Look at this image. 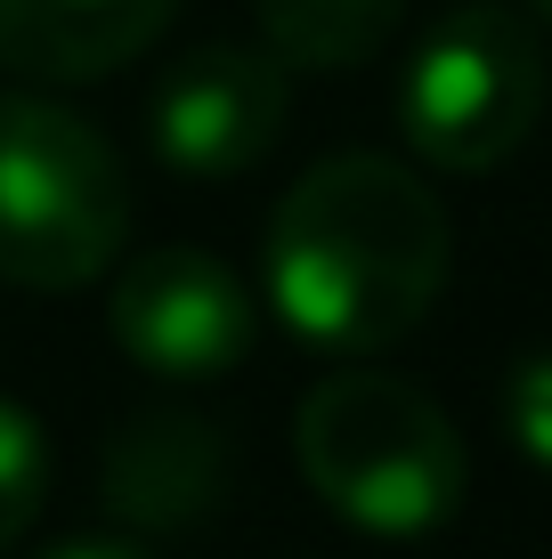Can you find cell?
<instances>
[{"instance_id":"6da1fadb","label":"cell","mask_w":552,"mask_h":559,"mask_svg":"<svg viewBox=\"0 0 552 559\" xmlns=\"http://www.w3.org/2000/svg\"><path fill=\"white\" fill-rule=\"evenodd\" d=\"M447 211L390 154H326L269 219V300L326 357H383L447 293Z\"/></svg>"},{"instance_id":"7a4b0ae2","label":"cell","mask_w":552,"mask_h":559,"mask_svg":"<svg viewBox=\"0 0 552 559\" xmlns=\"http://www.w3.org/2000/svg\"><path fill=\"white\" fill-rule=\"evenodd\" d=\"M293 454L301 478L326 495V511H341L350 527L383 535V544L439 535L471 487V454L447 406L398 373H374L366 357L301 397Z\"/></svg>"},{"instance_id":"3957f363","label":"cell","mask_w":552,"mask_h":559,"mask_svg":"<svg viewBox=\"0 0 552 559\" xmlns=\"http://www.w3.org/2000/svg\"><path fill=\"white\" fill-rule=\"evenodd\" d=\"M122 154L42 90H0V284L82 293L122 260Z\"/></svg>"},{"instance_id":"277c9868","label":"cell","mask_w":552,"mask_h":559,"mask_svg":"<svg viewBox=\"0 0 552 559\" xmlns=\"http://www.w3.org/2000/svg\"><path fill=\"white\" fill-rule=\"evenodd\" d=\"M537 114H544V41L520 9H496V0H455L414 41L407 82H398L407 146L455 179L512 163Z\"/></svg>"},{"instance_id":"5b68a950","label":"cell","mask_w":552,"mask_h":559,"mask_svg":"<svg viewBox=\"0 0 552 559\" xmlns=\"http://www.w3.org/2000/svg\"><path fill=\"white\" fill-rule=\"evenodd\" d=\"M284 114H293V66L277 49L212 41L187 49L155 82L146 139L187 179H236V170L269 163V146L284 139Z\"/></svg>"},{"instance_id":"8992f818","label":"cell","mask_w":552,"mask_h":559,"mask_svg":"<svg viewBox=\"0 0 552 559\" xmlns=\"http://www.w3.org/2000/svg\"><path fill=\"white\" fill-rule=\"evenodd\" d=\"M106 324L130 365H146L163 381H212L252 349V293L220 252L163 243V252L130 260L114 276Z\"/></svg>"},{"instance_id":"52a82bcc","label":"cell","mask_w":552,"mask_h":559,"mask_svg":"<svg viewBox=\"0 0 552 559\" xmlns=\"http://www.w3.org/2000/svg\"><path fill=\"white\" fill-rule=\"evenodd\" d=\"M227 487V438L196 406H146L106 438L98 495L122 527L139 535H179L220 503Z\"/></svg>"},{"instance_id":"ba28073f","label":"cell","mask_w":552,"mask_h":559,"mask_svg":"<svg viewBox=\"0 0 552 559\" xmlns=\"http://www.w3.org/2000/svg\"><path fill=\"white\" fill-rule=\"evenodd\" d=\"M179 0H0V66L25 82H106L163 41Z\"/></svg>"},{"instance_id":"9c48e42d","label":"cell","mask_w":552,"mask_h":559,"mask_svg":"<svg viewBox=\"0 0 552 559\" xmlns=\"http://www.w3.org/2000/svg\"><path fill=\"white\" fill-rule=\"evenodd\" d=\"M252 16L293 73H341L390 41L407 0H252Z\"/></svg>"},{"instance_id":"30bf717a","label":"cell","mask_w":552,"mask_h":559,"mask_svg":"<svg viewBox=\"0 0 552 559\" xmlns=\"http://www.w3.org/2000/svg\"><path fill=\"white\" fill-rule=\"evenodd\" d=\"M49 503V430L0 390V551L25 544Z\"/></svg>"},{"instance_id":"8fae6325","label":"cell","mask_w":552,"mask_h":559,"mask_svg":"<svg viewBox=\"0 0 552 559\" xmlns=\"http://www.w3.org/2000/svg\"><path fill=\"white\" fill-rule=\"evenodd\" d=\"M504 421H512V438H520V454L537 462V471H552V349H537L520 373H512Z\"/></svg>"},{"instance_id":"7c38bea8","label":"cell","mask_w":552,"mask_h":559,"mask_svg":"<svg viewBox=\"0 0 552 559\" xmlns=\"http://www.w3.org/2000/svg\"><path fill=\"white\" fill-rule=\"evenodd\" d=\"M49 559H155V551H139L130 535H82V544H57Z\"/></svg>"},{"instance_id":"4fadbf2b","label":"cell","mask_w":552,"mask_h":559,"mask_svg":"<svg viewBox=\"0 0 552 559\" xmlns=\"http://www.w3.org/2000/svg\"><path fill=\"white\" fill-rule=\"evenodd\" d=\"M528 9H537V16H544V33H552V0H528Z\"/></svg>"}]
</instances>
